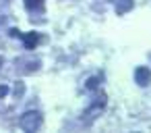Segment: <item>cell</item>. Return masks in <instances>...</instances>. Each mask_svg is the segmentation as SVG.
Instances as JSON below:
<instances>
[{
  "label": "cell",
  "instance_id": "cell-1",
  "mask_svg": "<svg viewBox=\"0 0 151 133\" xmlns=\"http://www.w3.org/2000/svg\"><path fill=\"white\" fill-rule=\"evenodd\" d=\"M42 114L37 112V110H29V112H25L23 116H21V121H19V125H21V129L23 131H37L40 129V125H42Z\"/></svg>",
  "mask_w": 151,
  "mask_h": 133
},
{
  "label": "cell",
  "instance_id": "cell-2",
  "mask_svg": "<svg viewBox=\"0 0 151 133\" xmlns=\"http://www.w3.org/2000/svg\"><path fill=\"white\" fill-rule=\"evenodd\" d=\"M134 79H137V83H139V85L147 87V85L151 83V71H149L147 67H139V69L134 71Z\"/></svg>",
  "mask_w": 151,
  "mask_h": 133
},
{
  "label": "cell",
  "instance_id": "cell-3",
  "mask_svg": "<svg viewBox=\"0 0 151 133\" xmlns=\"http://www.w3.org/2000/svg\"><path fill=\"white\" fill-rule=\"evenodd\" d=\"M19 36H21V33H19ZM21 38H23V42H25V48H27V50H33V48L37 46V42H40V33H37V31L23 33Z\"/></svg>",
  "mask_w": 151,
  "mask_h": 133
},
{
  "label": "cell",
  "instance_id": "cell-4",
  "mask_svg": "<svg viewBox=\"0 0 151 133\" xmlns=\"http://www.w3.org/2000/svg\"><path fill=\"white\" fill-rule=\"evenodd\" d=\"M25 7L29 11H40L44 9V0H25Z\"/></svg>",
  "mask_w": 151,
  "mask_h": 133
},
{
  "label": "cell",
  "instance_id": "cell-5",
  "mask_svg": "<svg viewBox=\"0 0 151 133\" xmlns=\"http://www.w3.org/2000/svg\"><path fill=\"white\" fill-rule=\"evenodd\" d=\"M128 9H132V0H124V4H122V2H120V4H118V7H116V11H118V13H120V15H122V13H126V11H128Z\"/></svg>",
  "mask_w": 151,
  "mask_h": 133
},
{
  "label": "cell",
  "instance_id": "cell-6",
  "mask_svg": "<svg viewBox=\"0 0 151 133\" xmlns=\"http://www.w3.org/2000/svg\"><path fill=\"white\" fill-rule=\"evenodd\" d=\"M6 94H9V87H6V85H0V98L6 96Z\"/></svg>",
  "mask_w": 151,
  "mask_h": 133
}]
</instances>
